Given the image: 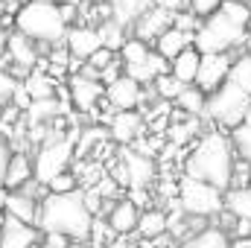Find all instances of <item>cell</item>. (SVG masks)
Listing matches in <instances>:
<instances>
[{
	"label": "cell",
	"instance_id": "obj_1",
	"mask_svg": "<svg viewBox=\"0 0 251 248\" xmlns=\"http://www.w3.org/2000/svg\"><path fill=\"white\" fill-rule=\"evenodd\" d=\"M97 216L88 207L79 190L73 193H44L38 228L44 234H64L70 243H88L94 234Z\"/></svg>",
	"mask_w": 251,
	"mask_h": 248
},
{
	"label": "cell",
	"instance_id": "obj_2",
	"mask_svg": "<svg viewBox=\"0 0 251 248\" xmlns=\"http://www.w3.org/2000/svg\"><path fill=\"white\" fill-rule=\"evenodd\" d=\"M237 146L231 140V134H222V128H213L207 134H201V140L193 146V152L184 161V175L210 181V184L231 190L234 184V170H237Z\"/></svg>",
	"mask_w": 251,
	"mask_h": 248
},
{
	"label": "cell",
	"instance_id": "obj_3",
	"mask_svg": "<svg viewBox=\"0 0 251 248\" xmlns=\"http://www.w3.org/2000/svg\"><path fill=\"white\" fill-rule=\"evenodd\" d=\"M15 29L29 35L38 44H59L67 38V18L62 12V3H41L26 0L15 12Z\"/></svg>",
	"mask_w": 251,
	"mask_h": 248
},
{
	"label": "cell",
	"instance_id": "obj_4",
	"mask_svg": "<svg viewBox=\"0 0 251 248\" xmlns=\"http://www.w3.org/2000/svg\"><path fill=\"white\" fill-rule=\"evenodd\" d=\"M249 111H251V94L243 91L240 85H234L231 79L222 88H216L213 94H207L204 117L213 125H219V128L234 131L237 125L249 117Z\"/></svg>",
	"mask_w": 251,
	"mask_h": 248
},
{
	"label": "cell",
	"instance_id": "obj_5",
	"mask_svg": "<svg viewBox=\"0 0 251 248\" xmlns=\"http://www.w3.org/2000/svg\"><path fill=\"white\" fill-rule=\"evenodd\" d=\"M246 38H249V26L237 24L222 9L216 15L204 18L201 26L196 29V47L201 53H231L234 47H243Z\"/></svg>",
	"mask_w": 251,
	"mask_h": 248
},
{
	"label": "cell",
	"instance_id": "obj_6",
	"mask_svg": "<svg viewBox=\"0 0 251 248\" xmlns=\"http://www.w3.org/2000/svg\"><path fill=\"white\" fill-rule=\"evenodd\" d=\"M225 193L222 187L210 184V181H201V178H193L184 175L181 184H178V204L184 210V216H216L225 210Z\"/></svg>",
	"mask_w": 251,
	"mask_h": 248
},
{
	"label": "cell",
	"instance_id": "obj_7",
	"mask_svg": "<svg viewBox=\"0 0 251 248\" xmlns=\"http://www.w3.org/2000/svg\"><path fill=\"white\" fill-rule=\"evenodd\" d=\"M73 137L70 134H56V131H50L41 143H38V155H35V181L38 184H50L59 173L67 170V164H70V158H73Z\"/></svg>",
	"mask_w": 251,
	"mask_h": 248
},
{
	"label": "cell",
	"instance_id": "obj_8",
	"mask_svg": "<svg viewBox=\"0 0 251 248\" xmlns=\"http://www.w3.org/2000/svg\"><path fill=\"white\" fill-rule=\"evenodd\" d=\"M41 228L29 225L12 213H6L0 219V248H35L41 243Z\"/></svg>",
	"mask_w": 251,
	"mask_h": 248
},
{
	"label": "cell",
	"instance_id": "obj_9",
	"mask_svg": "<svg viewBox=\"0 0 251 248\" xmlns=\"http://www.w3.org/2000/svg\"><path fill=\"white\" fill-rule=\"evenodd\" d=\"M35 44L38 41H32L29 35H24V32H12L9 35V53H6V62L12 64V73L24 82L32 70H35V64H38V50H35Z\"/></svg>",
	"mask_w": 251,
	"mask_h": 248
},
{
	"label": "cell",
	"instance_id": "obj_10",
	"mask_svg": "<svg viewBox=\"0 0 251 248\" xmlns=\"http://www.w3.org/2000/svg\"><path fill=\"white\" fill-rule=\"evenodd\" d=\"M231 53H204L201 56V67H199V76H196V85L204 91V94H213L216 88H222L231 76Z\"/></svg>",
	"mask_w": 251,
	"mask_h": 248
},
{
	"label": "cell",
	"instance_id": "obj_11",
	"mask_svg": "<svg viewBox=\"0 0 251 248\" xmlns=\"http://www.w3.org/2000/svg\"><path fill=\"white\" fill-rule=\"evenodd\" d=\"M105 99L117 108V111H131L143 102V85L137 79H131L128 73H123L120 79L105 85Z\"/></svg>",
	"mask_w": 251,
	"mask_h": 248
},
{
	"label": "cell",
	"instance_id": "obj_12",
	"mask_svg": "<svg viewBox=\"0 0 251 248\" xmlns=\"http://www.w3.org/2000/svg\"><path fill=\"white\" fill-rule=\"evenodd\" d=\"M64 44H67V50L73 53V59H79V62H88L97 50L105 47L100 26H70Z\"/></svg>",
	"mask_w": 251,
	"mask_h": 248
},
{
	"label": "cell",
	"instance_id": "obj_13",
	"mask_svg": "<svg viewBox=\"0 0 251 248\" xmlns=\"http://www.w3.org/2000/svg\"><path fill=\"white\" fill-rule=\"evenodd\" d=\"M176 24V12H170L164 3H155L131 29H134V35L137 38H143V41H158L170 26Z\"/></svg>",
	"mask_w": 251,
	"mask_h": 248
},
{
	"label": "cell",
	"instance_id": "obj_14",
	"mask_svg": "<svg viewBox=\"0 0 251 248\" xmlns=\"http://www.w3.org/2000/svg\"><path fill=\"white\" fill-rule=\"evenodd\" d=\"M140 207L134 198H117L111 207H108V228L111 234H120V237H128L131 231H137L140 225Z\"/></svg>",
	"mask_w": 251,
	"mask_h": 248
},
{
	"label": "cell",
	"instance_id": "obj_15",
	"mask_svg": "<svg viewBox=\"0 0 251 248\" xmlns=\"http://www.w3.org/2000/svg\"><path fill=\"white\" fill-rule=\"evenodd\" d=\"M152 161L140 152H123V175H120V184H128L131 190H143V187L152 181Z\"/></svg>",
	"mask_w": 251,
	"mask_h": 248
},
{
	"label": "cell",
	"instance_id": "obj_16",
	"mask_svg": "<svg viewBox=\"0 0 251 248\" xmlns=\"http://www.w3.org/2000/svg\"><path fill=\"white\" fill-rule=\"evenodd\" d=\"M100 97H105L100 79H91V76H85V73H79V76L70 79V99H73V105H76L79 111H91V108L100 102Z\"/></svg>",
	"mask_w": 251,
	"mask_h": 248
},
{
	"label": "cell",
	"instance_id": "obj_17",
	"mask_svg": "<svg viewBox=\"0 0 251 248\" xmlns=\"http://www.w3.org/2000/svg\"><path fill=\"white\" fill-rule=\"evenodd\" d=\"M6 213L29 222V225H38V216H41V201L35 198V193L29 190H9V198H6Z\"/></svg>",
	"mask_w": 251,
	"mask_h": 248
},
{
	"label": "cell",
	"instance_id": "obj_18",
	"mask_svg": "<svg viewBox=\"0 0 251 248\" xmlns=\"http://www.w3.org/2000/svg\"><path fill=\"white\" fill-rule=\"evenodd\" d=\"M105 3H108V15L120 26H134L158 0H105Z\"/></svg>",
	"mask_w": 251,
	"mask_h": 248
},
{
	"label": "cell",
	"instance_id": "obj_19",
	"mask_svg": "<svg viewBox=\"0 0 251 248\" xmlns=\"http://www.w3.org/2000/svg\"><path fill=\"white\" fill-rule=\"evenodd\" d=\"M190 44H196V32L178 29V26L173 24V26H170V29H167L158 41H155V50H158L164 59H170V62H173L178 53H184V50H187Z\"/></svg>",
	"mask_w": 251,
	"mask_h": 248
},
{
	"label": "cell",
	"instance_id": "obj_20",
	"mask_svg": "<svg viewBox=\"0 0 251 248\" xmlns=\"http://www.w3.org/2000/svg\"><path fill=\"white\" fill-rule=\"evenodd\" d=\"M178 248H234V243H231V231L225 228H201L187 234L178 243Z\"/></svg>",
	"mask_w": 251,
	"mask_h": 248
},
{
	"label": "cell",
	"instance_id": "obj_21",
	"mask_svg": "<svg viewBox=\"0 0 251 248\" xmlns=\"http://www.w3.org/2000/svg\"><path fill=\"white\" fill-rule=\"evenodd\" d=\"M140 128H143V117L131 108V111H117L114 117H111V137L117 140V143H123L128 146L131 140H137V134H140Z\"/></svg>",
	"mask_w": 251,
	"mask_h": 248
},
{
	"label": "cell",
	"instance_id": "obj_22",
	"mask_svg": "<svg viewBox=\"0 0 251 248\" xmlns=\"http://www.w3.org/2000/svg\"><path fill=\"white\" fill-rule=\"evenodd\" d=\"M201 56H204V53H201L196 44H190L184 53H178V56L170 62L173 76L181 79L184 85H196V76H199V67H201Z\"/></svg>",
	"mask_w": 251,
	"mask_h": 248
},
{
	"label": "cell",
	"instance_id": "obj_23",
	"mask_svg": "<svg viewBox=\"0 0 251 248\" xmlns=\"http://www.w3.org/2000/svg\"><path fill=\"white\" fill-rule=\"evenodd\" d=\"M29 181H35V164L24 152H15L9 161V170H6V190H21Z\"/></svg>",
	"mask_w": 251,
	"mask_h": 248
},
{
	"label": "cell",
	"instance_id": "obj_24",
	"mask_svg": "<svg viewBox=\"0 0 251 248\" xmlns=\"http://www.w3.org/2000/svg\"><path fill=\"white\" fill-rule=\"evenodd\" d=\"M170 228V216L164 213V210H143L140 213V225H137V231H140V237L143 240H158V237H164V231Z\"/></svg>",
	"mask_w": 251,
	"mask_h": 248
},
{
	"label": "cell",
	"instance_id": "obj_25",
	"mask_svg": "<svg viewBox=\"0 0 251 248\" xmlns=\"http://www.w3.org/2000/svg\"><path fill=\"white\" fill-rule=\"evenodd\" d=\"M225 210H228L231 216L251 219V184L231 187V190L225 193Z\"/></svg>",
	"mask_w": 251,
	"mask_h": 248
},
{
	"label": "cell",
	"instance_id": "obj_26",
	"mask_svg": "<svg viewBox=\"0 0 251 248\" xmlns=\"http://www.w3.org/2000/svg\"><path fill=\"white\" fill-rule=\"evenodd\" d=\"M24 88L32 99H47V97H56V79L44 70H32L26 79H24Z\"/></svg>",
	"mask_w": 251,
	"mask_h": 248
},
{
	"label": "cell",
	"instance_id": "obj_27",
	"mask_svg": "<svg viewBox=\"0 0 251 248\" xmlns=\"http://www.w3.org/2000/svg\"><path fill=\"white\" fill-rule=\"evenodd\" d=\"M178 108L181 111H187L190 117H199V114H204V105H207V94L199 88V85H184V91L178 94Z\"/></svg>",
	"mask_w": 251,
	"mask_h": 248
},
{
	"label": "cell",
	"instance_id": "obj_28",
	"mask_svg": "<svg viewBox=\"0 0 251 248\" xmlns=\"http://www.w3.org/2000/svg\"><path fill=\"white\" fill-rule=\"evenodd\" d=\"M59 114V102L56 97H47V99H32V105L26 108V123L29 125H41L47 120H56Z\"/></svg>",
	"mask_w": 251,
	"mask_h": 248
},
{
	"label": "cell",
	"instance_id": "obj_29",
	"mask_svg": "<svg viewBox=\"0 0 251 248\" xmlns=\"http://www.w3.org/2000/svg\"><path fill=\"white\" fill-rule=\"evenodd\" d=\"M149 56H152V50H149V41H143V38H137V35L126 38V44L120 47V59H123V64L146 62Z\"/></svg>",
	"mask_w": 251,
	"mask_h": 248
},
{
	"label": "cell",
	"instance_id": "obj_30",
	"mask_svg": "<svg viewBox=\"0 0 251 248\" xmlns=\"http://www.w3.org/2000/svg\"><path fill=\"white\" fill-rule=\"evenodd\" d=\"M231 140H234V146H237L240 161H249L251 164V111H249V117L231 131Z\"/></svg>",
	"mask_w": 251,
	"mask_h": 248
},
{
	"label": "cell",
	"instance_id": "obj_31",
	"mask_svg": "<svg viewBox=\"0 0 251 248\" xmlns=\"http://www.w3.org/2000/svg\"><path fill=\"white\" fill-rule=\"evenodd\" d=\"M152 88H155V94H158L161 99H178V94L184 91V82L176 79L173 70H170V73H161V76L152 82Z\"/></svg>",
	"mask_w": 251,
	"mask_h": 248
},
{
	"label": "cell",
	"instance_id": "obj_32",
	"mask_svg": "<svg viewBox=\"0 0 251 248\" xmlns=\"http://www.w3.org/2000/svg\"><path fill=\"white\" fill-rule=\"evenodd\" d=\"M234 85H240L243 91H249L251 94V53H243V56H237L234 64H231V76H228Z\"/></svg>",
	"mask_w": 251,
	"mask_h": 248
},
{
	"label": "cell",
	"instance_id": "obj_33",
	"mask_svg": "<svg viewBox=\"0 0 251 248\" xmlns=\"http://www.w3.org/2000/svg\"><path fill=\"white\" fill-rule=\"evenodd\" d=\"M123 29H126V26H120L114 18H111L108 24H100V32H102V41H105V47H111V50H117V53H120V47L126 44Z\"/></svg>",
	"mask_w": 251,
	"mask_h": 248
},
{
	"label": "cell",
	"instance_id": "obj_34",
	"mask_svg": "<svg viewBox=\"0 0 251 248\" xmlns=\"http://www.w3.org/2000/svg\"><path fill=\"white\" fill-rule=\"evenodd\" d=\"M18 88H21V79H18L15 73H9V70L0 67V105H9V102L15 99Z\"/></svg>",
	"mask_w": 251,
	"mask_h": 248
},
{
	"label": "cell",
	"instance_id": "obj_35",
	"mask_svg": "<svg viewBox=\"0 0 251 248\" xmlns=\"http://www.w3.org/2000/svg\"><path fill=\"white\" fill-rule=\"evenodd\" d=\"M222 3H225V0H190L187 9L196 18H210V15H216V12L222 9Z\"/></svg>",
	"mask_w": 251,
	"mask_h": 248
},
{
	"label": "cell",
	"instance_id": "obj_36",
	"mask_svg": "<svg viewBox=\"0 0 251 248\" xmlns=\"http://www.w3.org/2000/svg\"><path fill=\"white\" fill-rule=\"evenodd\" d=\"M73 190H76V175H73L70 170L59 173V175L47 184V193H73Z\"/></svg>",
	"mask_w": 251,
	"mask_h": 248
},
{
	"label": "cell",
	"instance_id": "obj_37",
	"mask_svg": "<svg viewBox=\"0 0 251 248\" xmlns=\"http://www.w3.org/2000/svg\"><path fill=\"white\" fill-rule=\"evenodd\" d=\"M114 53H117V50H111V47H102V50H97V53L88 59V64H91L94 70H100V79H102V70H105L108 64L117 62V59H114Z\"/></svg>",
	"mask_w": 251,
	"mask_h": 248
},
{
	"label": "cell",
	"instance_id": "obj_38",
	"mask_svg": "<svg viewBox=\"0 0 251 248\" xmlns=\"http://www.w3.org/2000/svg\"><path fill=\"white\" fill-rule=\"evenodd\" d=\"M12 143L6 134H0V187H6V170H9V161H12Z\"/></svg>",
	"mask_w": 251,
	"mask_h": 248
},
{
	"label": "cell",
	"instance_id": "obj_39",
	"mask_svg": "<svg viewBox=\"0 0 251 248\" xmlns=\"http://www.w3.org/2000/svg\"><path fill=\"white\" fill-rule=\"evenodd\" d=\"M117 184H120V181H114L111 175H105V178H100V184H97V193H100L102 198H108V196H117Z\"/></svg>",
	"mask_w": 251,
	"mask_h": 248
},
{
	"label": "cell",
	"instance_id": "obj_40",
	"mask_svg": "<svg viewBox=\"0 0 251 248\" xmlns=\"http://www.w3.org/2000/svg\"><path fill=\"white\" fill-rule=\"evenodd\" d=\"M123 73H120V62H114V64H108L105 70H102V82L108 85V82H114V79H120Z\"/></svg>",
	"mask_w": 251,
	"mask_h": 248
},
{
	"label": "cell",
	"instance_id": "obj_41",
	"mask_svg": "<svg viewBox=\"0 0 251 248\" xmlns=\"http://www.w3.org/2000/svg\"><path fill=\"white\" fill-rule=\"evenodd\" d=\"M9 35H12V32L0 29V67H3V62H6V53H9Z\"/></svg>",
	"mask_w": 251,
	"mask_h": 248
},
{
	"label": "cell",
	"instance_id": "obj_42",
	"mask_svg": "<svg viewBox=\"0 0 251 248\" xmlns=\"http://www.w3.org/2000/svg\"><path fill=\"white\" fill-rule=\"evenodd\" d=\"M6 198H9V190H6V187H0V210L6 207Z\"/></svg>",
	"mask_w": 251,
	"mask_h": 248
},
{
	"label": "cell",
	"instance_id": "obj_43",
	"mask_svg": "<svg viewBox=\"0 0 251 248\" xmlns=\"http://www.w3.org/2000/svg\"><path fill=\"white\" fill-rule=\"evenodd\" d=\"M62 3H67V6H82V0H62Z\"/></svg>",
	"mask_w": 251,
	"mask_h": 248
},
{
	"label": "cell",
	"instance_id": "obj_44",
	"mask_svg": "<svg viewBox=\"0 0 251 248\" xmlns=\"http://www.w3.org/2000/svg\"><path fill=\"white\" fill-rule=\"evenodd\" d=\"M111 248H131V246H126V243H114Z\"/></svg>",
	"mask_w": 251,
	"mask_h": 248
},
{
	"label": "cell",
	"instance_id": "obj_45",
	"mask_svg": "<svg viewBox=\"0 0 251 248\" xmlns=\"http://www.w3.org/2000/svg\"><path fill=\"white\" fill-rule=\"evenodd\" d=\"M246 47H249V53H251V32H249V38H246Z\"/></svg>",
	"mask_w": 251,
	"mask_h": 248
},
{
	"label": "cell",
	"instance_id": "obj_46",
	"mask_svg": "<svg viewBox=\"0 0 251 248\" xmlns=\"http://www.w3.org/2000/svg\"><path fill=\"white\" fill-rule=\"evenodd\" d=\"M41 3H62V0H41Z\"/></svg>",
	"mask_w": 251,
	"mask_h": 248
},
{
	"label": "cell",
	"instance_id": "obj_47",
	"mask_svg": "<svg viewBox=\"0 0 251 248\" xmlns=\"http://www.w3.org/2000/svg\"><path fill=\"white\" fill-rule=\"evenodd\" d=\"M91 3H105V0H91Z\"/></svg>",
	"mask_w": 251,
	"mask_h": 248
},
{
	"label": "cell",
	"instance_id": "obj_48",
	"mask_svg": "<svg viewBox=\"0 0 251 248\" xmlns=\"http://www.w3.org/2000/svg\"><path fill=\"white\" fill-rule=\"evenodd\" d=\"M0 108H3V105H0ZM0 114H3V111H0Z\"/></svg>",
	"mask_w": 251,
	"mask_h": 248
}]
</instances>
